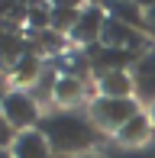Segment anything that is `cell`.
I'll list each match as a JSON object with an SVG mask.
<instances>
[{"label": "cell", "mask_w": 155, "mask_h": 158, "mask_svg": "<svg viewBox=\"0 0 155 158\" xmlns=\"http://www.w3.org/2000/svg\"><path fill=\"white\" fill-rule=\"evenodd\" d=\"M39 132L45 135L52 155L58 158H78V155H90V148L100 145L103 132L94 126V119L81 110H52L42 113L39 119Z\"/></svg>", "instance_id": "obj_1"}, {"label": "cell", "mask_w": 155, "mask_h": 158, "mask_svg": "<svg viewBox=\"0 0 155 158\" xmlns=\"http://www.w3.org/2000/svg\"><path fill=\"white\" fill-rule=\"evenodd\" d=\"M139 110H142V103L136 97H94L87 106V116L94 119V126L100 132L116 135Z\"/></svg>", "instance_id": "obj_2"}, {"label": "cell", "mask_w": 155, "mask_h": 158, "mask_svg": "<svg viewBox=\"0 0 155 158\" xmlns=\"http://www.w3.org/2000/svg\"><path fill=\"white\" fill-rule=\"evenodd\" d=\"M0 113L6 116V123L13 126V132H26V129H36L39 119H42V110H39V100L23 87H13L10 94L3 97L0 103Z\"/></svg>", "instance_id": "obj_3"}, {"label": "cell", "mask_w": 155, "mask_h": 158, "mask_svg": "<svg viewBox=\"0 0 155 158\" xmlns=\"http://www.w3.org/2000/svg\"><path fill=\"white\" fill-rule=\"evenodd\" d=\"M100 45L119 48V52H129V55H142V52H149V48H152V42H149V35H145V32L132 29V26H123V23H116V19L107 16Z\"/></svg>", "instance_id": "obj_4"}, {"label": "cell", "mask_w": 155, "mask_h": 158, "mask_svg": "<svg viewBox=\"0 0 155 158\" xmlns=\"http://www.w3.org/2000/svg\"><path fill=\"white\" fill-rule=\"evenodd\" d=\"M103 26H107V6L87 3V6H81V19H78V26L71 29L68 39L78 42L81 48H90V45H97V42H100Z\"/></svg>", "instance_id": "obj_5"}, {"label": "cell", "mask_w": 155, "mask_h": 158, "mask_svg": "<svg viewBox=\"0 0 155 158\" xmlns=\"http://www.w3.org/2000/svg\"><path fill=\"white\" fill-rule=\"evenodd\" d=\"M132 84H136V100L152 106L155 103V45L136 58V64H132Z\"/></svg>", "instance_id": "obj_6"}, {"label": "cell", "mask_w": 155, "mask_h": 158, "mask_svg": "<svg viewBox=\"0 0 155 158\" xmlns=\"http://www.w3.org/2000/svg\"><path fill=\"white\" fill-rule=\"evenodd\" d=\"M152 135H155V126H152L149 113L139 110L136 116H132L129 123L116 132V142H119L123 148H142V145H152Z\"/></svg>", "instance_id": "obj_7"}, {"label": "cell", "mask_w": 155, "mask_h": 158, "mask_svg": "<svg viewBox=\"0 0 155 158\" xmlns=\"http://www.w3.org/2000/svg\"><path fill=\"white\" fill-rule=\"evenodd\" d=\"M45 71V61H42V55H36L29 48L26 55H19L16 61L10 64V81H16V87H32V84L39 81V74Z\"/></svg>", "instance_id": "obj_8"}, {"label": "cell", "mask_w": 155, "mask_h": 158, "mask_svg": "<svg viewBox=\"0 0 155 158\" xmlns=\"http://www.w3.org/2000/svg\"><path fill=\"white\" fill-rule=\"evenodd\" d=\"M10 152H13V158H52V148H48L45 135H42L39 129L16 132V139H13Z\"/></svg>", "instance_id": "obj_9"}, {"label": "cell", "mask_w": 155, "mask_h": 158, "mask_svg": "<svg viewBox=\"0 0 155 158\" xmlns=\"http://www.w3.org/2000/svg\"><path fill=\"white\" fill-rule=\"evenodd\" d=\"M84 81L81 77H71V74H58L55 81V90H52V100L58 103V110H78V103L84 100Z\"/></svg>", "instance_id": "obj_10"}, {"label": "cell", "mask_w": 155, "mask_h": 158, "mask_svg": "<svg viewBox=\"0 0 155 158\" xmlns=\"http://www.w3.org/2000/svg\"><path fill=\"white\" fill-rule=\"evenodd\" d=\"M29 52V42L23 39V32H19V26H10V23H0V61L6 64V71H10V64L19 58V55Z\"/></svg>", "instance_id": "obj_11"}, {"label": "cell", "mask_w": 155, "mask_h": 158, "mask_svg": "<svg viewBox=\"0 0 155 158\" xmlns=\"http://www.w3.org/2000/svg\"><path fill=\"white\" fill-rule=\"evenodd\" d=\"M97 97H136L132 71H107L97 77Z\"/></svg>", "instance_id": "obj_12"}, {"label": "cell", "mask_w": 155, "mask_h": 158, "mask_svg": "<svg viewBox=\"0 0 155 158\" xmlns=\"http://www.w3.org/2000/svg\"><path fill=\"white\" fill-rule=\"evenodd\" d=\"M107 16L116 19V23H123V26H132V29L145 32V6L142 3H129V0L107 3Z\"/></svg>", "instance_id": "obj_13"}, {"label": "cell", "mask_w": 155, "mask_h": 158, "mask_svg": "<svg viewBox=\"0 0 155 158\" xmlns=\"http://www.w3.org/2000/svg\"><path fill=\"white\" fill-rule=\"evenodd\" d=\"M29 48L36 55H65L68 52V35H61V32H55V29L29 32Z\"/></svg>", "instance_id": "obj_14"}, {"label": "cell", "mask_w": 155, "mask_h": 158, "mask_svg": "<svg viewBox=\"0 0 155 158\" xmlns=\"http://www.w3.org/2000/svg\"><path fill=\"white\" fill-rule=\"evenodd\" d=\"M81 19V6L78 3H52V29L61 35H71V29Z\"/></svg>", "instance_id": "obj_15"}, {"label": "cell", "mask_w": 155, "mask_h": 158, "mask_svg": "<svg viewBox=\"0 0 155 158\" xmlns=\"http://www.w3.org/2000/svg\"><path fill=\"white\" fill-rule=\"evenodd\" d=\"M103 158H155V142L152 145H142V148H123V145H110Z\"/></svg>", "instance_id": "obj_16"}, {"label": "cell", "mask_w": 155, "mask_h": 158, "mask_svg": "<svg viewBox=\"0 0 155 158\" xmlns=\"http://www.w3.org/2000/svg\"><path fill=\"white\" fill-rule=\"evenodd\" d=\"M13 139H16V132H13V126L6 123V116L0 113V148H10Z\"/></svg>", "instance_id": "obj_17"}, {"label": "cell", "mask_w": 155, "mask_h": 158, "mask_svg": "<svg viewBox=\"0 0 155 158\" xmlns=\"http://www.w3.org/2000/svg\"><path fill=\"white\" fill-rule=\"evenodd\" d=\"M145 35H149V39H155V3L145 6Z\"/></svg>", "instance_id": "obj_18"}, {"label": "cell", "mask_w": 155, "mask_h": 158, "mask_svg": "<svg viewBox=\"0 0 155 158\" xmlns=\"http://www.w3.org/2000/svg\"><path fill=\"white\" fill-rule=\"evenodd\" d=\"M10 71H6V68H0V103H3V97L6 94H10Z\"/></svg>", "instance_id": "obj_19"}, {"label": "cell", "mask_w": 155, "mask_h": 158, "mask_svg": "<svg viewBox=\"0 0 155 158\" xmlns=\"http://www.w3.org/2000/svg\"><path fill=\"white\" fill-rule=\"evenodd\" d=\"M145 113H149V119H152V126H155V103H152V106H145Z\"/></svg>", "instance_id": "obj_20"}, {"label": "cell", "mask_w": 155, "mask_h": 158, "mask_svg": "<svg viewBox=\"0 0 155 158\" xmlns=\"http://www.w3.org/2000/svg\"><path fill=\"white\" fill-rule=\"evenodd\" d=\"M0 158H13V152L10 148H0Z\"/></svg>", "instance_id": "obj_21"}, {"label": "cell", "mask_w": 155, "mask_h": 158, "mask_svg": "<svg viewBox=\"0 0 155 158\" xmlns=\"http://www.w3.org/2000/svg\"><path fill=\"white\" fill-rule=\"evenodd\" d=\"M78 158H97V155H78Z\"/></svg>", "instance_id": "obj_22"}]
</instances>
